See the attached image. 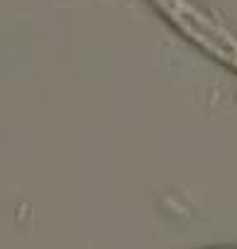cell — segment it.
<instances>
[{"instance_id": "6da1fadb", "label": "cell", "mask_w": 237, "mask_h": 249, "mask_svg": "<svg viewBox=\"0 0 237 249\" xmlns=\"http://www.w3.org/2000/svg\"><path fill=\"white\" fill-rule=\"evenodd\" d=\"M152 5L196 49L237 73V35L196 0H152Z\"/></svg>"}, {"instance_id": "7a4b0ae2", "label": "cell", "mask_w": 237, "mask_h": 249, "mask_svg": "<svg viewBox=\"0 0 237 249\" xmlns=\"http://www.w3.org/2000/svg\"><path fill=\"white\" fill-rule=\"evenodd\" d=\"M205 249H237V247H205Z\"/></svg>"}]
</instances>
